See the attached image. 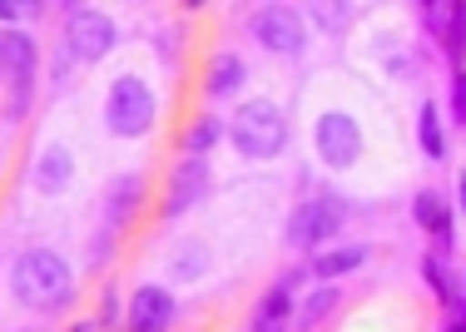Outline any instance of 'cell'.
<instances>
[{"label":"cell","instance_id":"cell-1","mask_svg":"<svg viewBox=\"0 0 466 332\" xmlns=\"http://www.w3.org/2000/svg\"><path fill=\"white\" fill-rule=\"evenodd\" d=\"M10 293H15L20 307L30 313H65L75 307V268L65 253L55 248H25L15 263H10Z\"/></svg>","mask_w":466,"mask_h":332},{"label":"cell","instance_id":"cell-2","mask_svg":"<svg viewBox=\"0 0 466 332\" xmlns=\"http://www.w3.org/2000/svg\"><path fill=\"white\" fill-rule=\"evenodd\" d=\"M228 144L253 164H268V159H283L288 144H293V125L273 99H243L233 109V125H228Z\"/></svg>","mask_w":466,"mask_h":332},{"label":"cell","instance_id":"cell-3","mask_svg":"<svg viewBox=\"0 0 466 332\" xmlns=\"http://www.w3.org/2000/svg\"><path fill=\"white\" fill-rule=\"evenodd\" d=\"M40 45L30 30H0V85H5V119L10 125H20V119L30 115V105H35V80H40Z\"/></svg>","mask_w":466,"mask_h":332},{"label":"cell","instance_id":"cell-4","mask_svg":"<svg viewBox=\"0 0 466 332\" xmlns=\"http://www.w3.org/2000/svg\"><path fill=\"white\" fill-rule=\"evenodd\" d=\"M154 119H159V95L149 90V80L135 75V70L115 75L109 90H105V129L109 135L135 144L154 129Z\"/></svg>","mask_w":466,"mask_h":332},{"label":"cell","instance_id":"cell-5","mask_svg":"<svg viewBox=\"0 0 466 332\" xmlns=\"http://www.w3.org/2000/svg\"><path fill=\"white\" fill-rule=\"evenodd\" d=\"M348 218H352V208L342 194H313L293 208V218H288V243H293L298 253H323V248H332V238L342 234Z\"/></svg>","mask_w":466,"mask_h":332},{"label":"cell","instance_id":"cell-6","mask_svg":"<svg viewBox=\"0 0 466 332\" xmlns=\"http://www.w3.org/2000/svg\"><path fill=\"white\" fill-rule=\"evenodd\" d=\"M60 20H65V40H60V45L70 50V60H80V65H99L109 50L119 45V25H115V20H109L99 5L65 0V5H60Z\"/></svg>","mask_w":466,"mask_h":332},{"label":"cell","instance_id":"cell-7","mask_svg":"<svg viewBox=\"0 0 466 332\" xmlns=\"http://www.w3.org/2000/svg\"><path fill=\"white\" fill-rule=\"evenodd\" d=\"M362 125L348 115V109H323V115L313 119V154L323 159V169L332 174H348L352 164L362 159Z\"/></svg>","mask_w":466,"mask_h":332},{"label":"cell","instance_id":"cell-8","mask_svg":"<svg viewBox=\"0 0 466 332\" xmlns=\"http://www.w3.org/2000/svg\"><path fill=\"white\" fill-rule=\"evenodd\" d=\"M248 30H253V40L268 55H279V60H293V55H303V45H308V20H303V10H293V5H258L248 20Z\"/></svg>","mask_w":466,"mask_h":332},{"label":"cell","instance_id":"cell-9","mask_svg":"<svg viewBox=\"0 0 466 332\" xmlns=\"http://www.w3.org/2000/svg\"><path fill=\"white\" fill-rule=\"evenodd\" d=\"M208 189H214V179H208V159H188V154H179V164L169 169V189H164L159 218L164 224H179L184 214H194V208L204 204Z\"/></svg>","mask_w":466,"mask_h":332},{"label":"cell","instance_id":"cell-10","mask_svg":"<svg viewBox=\"0 0 466 332\" xmlns=\"http://www.w3.org/2000/svg\"><path fill=\"white\" fill-rule=\"evenodd\" d=\"M179 317V297L164 283H139L125 307V332H169Z\"/></svg>","mask_w":466,"mask_h":332},{"label":"cell","instance_id":"cell-11","mask_svg":"<svg viewBox=\"0 0 466 332\" xmlns=\"http://www.w3.org/2000/svg\"><path fill=\"white\" fill-rule=\"evenodd\" d=\"M75 174H80L75 149H70V144H60V139H50L46 149L30 159V189L46 194V198H60V194L75 184Z\"/></svg>","mask_w":466,"mask_h":332},{"label":"cell","instance_id":"cell-12","mask_svg":"<svg viewBox=\"0 0 466 332\" xmlns=\"http://www.w3.org/2000/svg\"><path fill=\"white\" fill-rule=\"evenodd\" d=\"M412 224L427 234L431 243H437L441 253L451 248V234H457V208H451V198L441 194V189H417L412 194Z\"/></svg>","mask_w":466,"mask_h":332},{"label":"cell","instance_id":"cell-13","mask_svg":"<svg viewBox=\"0 0 466 332\" xmlns=\"http://www.w3.org/2000/svg\"><path fill=\"white\" fill-rule=\"evenodd\" d=\"M243 85H248L243 55L238 50H218L214 60H208V70H204V99L208 105H228V99L243 95Z\"/></svg>","mask_w":466,"mask_h":332},{"label":"cell","instance_id":"cell-14","mask_svg":"<svg viewBox=\"0 0 466 332\" xmlns=\"http://www.w3.org/2000/svg\"><path fill=\"white\" fill-rule=\"evenodd\" d=\"M139 208H144V174H119V179L105 189V228L125 234V228L139 218Z\"/></svg>","mask_w":466,"mask_h":332},{"label":"cell","instance_id":"cell-15","mask_svg":"<svg viewBox=\"0 0 466 332\" xmlns=\"http://www.w3.org/2000/svg\"><path fill=\"white\" fill-rule=\"evenodd\" d=\"M368 258H372L368 243H338V248H323V253L308 258V278L313 283H338V278H348V273L368 268Z\"/></svg>","mask_w":466,"mask_h":332},{"label":"cell","instance_id":"cell-16","mask_svg":"<svg viewBox=\"0 0 466 332\" xmlns=\"http://www.w3.org/2000/svg\"><path fill=\"white\" fill-rule=\"evenodd\" d=\"M338 303H342L338 283H313L303 297H298V313H293L298 332H318V327H323L332 313H338Z\"/></svg>","mask_w":466,"mask_h":332},{"label":"cell","instance_id":"cell-17","mask_svg":"<svg viewBox=\"0 0 466 332\" xmlns=\"http://www.w3.org/2000/svg\"><path fill=\"white\" fill-rule=\"evenodd\" d=\"M218 139H228V125L214 115V109H204V115H194V119L184 125L179 149L188 154V159H208V149H214Z\"/></svg>","mask_w":466,"mask_h":332},{"label":"cell","instance_id":"cell-18","mask_svg":"<svg viewBox=\"0 0 466 332\" xmlns=\"http://www.w3.org/2000/svg\"><path fill=\"white\" fill-rule=\"evenodd\" d=\"M417 149L427 154L431 164H441V159H447V125H441L437 99H427V105L417 109Z\"/></svg>","mask_w":466,"mask_h":332},{"label":"cell","instance_id":"cell-19","mask_svg":"<svg viewBox=\"0 0 466 332\" xmlns=\"http://www.w3.org/2000/svg\"><path fill=\"white\" fill-rule=\"evenodd\" d=\"M293 313H298V297L288 293V287H263V297H258V307H253V317L258 323H268V327H288L293 323Z\"/></svg>","mask_w":466,"mask_h":332},{"label":"cell","instance_id":"cell-20","mask_svg":"<svg viewBox=\"0 0 466 332\" xmlns=\"http://www.w3.org/2000/svg\"><path fill=\"white\" fill-rule=\"evenodd\" d=\"M421 278H427V287H431V297H437L441 307H457L461 297H457V283H451V273H447V253H427L421 258Z\"/></svg>","mask_w":466,"mask_h":332},{"label":"cell","instance_id":"cell-21","mask_svg":"<svg viewBox=\"0 0 466 332\" xmlns=\"http://www.w3.org/2000/svg\"><path fill=\"white\" fill-rule=\"evenodd\" d=\"M204 273H208V248H204V243H179V248H174V258H169V278L198 283Z\"/></svg>","mask_w":466,"mask_h":332},{"label":"cell","instance_id":"cell-22","mask_svg":"<svg viewBox=\"0 0 466 332\" xmlns=\"http://www.w3.org/2000/svg\"><path fill=\"white\" fill-rule=\"evenodd\" d=\"M441 50H447L451 70H466V0H451V25L441 35Z\"/></svg>","mask_w":466,"mask_h":332},{"label":"cell","instance_id":"cell-23","mask_svg":"<svg viewBox=\"0 0 466 332\" xmlns=\"http://www.w3.org/2000/svg\"><path fill=\"white\" fill-rule=\"evenodd\" d=\"M417 15H421V30L441 40V35H447V25H451V0H421Z\"/></svg>","mask_w":466,"mask_h":332},{"label":"cell","instance_id":"cell-24","mask_svg":"<svg viewBox=\"0 0 466 332\" xmlns=\"http://www.w3.org/2000/svg\"><path fill=\"white\" fill-rule=\"evenodd\" d=\"M119 323H125V303H119V287H115V283H105V287H99V317H95V327L115 332Z\"/></svg>","mask_w":466,"mask_h":332},{"label":"cell","instance_id":"cell-25","mask_svg":"<svg viewBox=\"0 0 466 332\" xmlns=\"http://www.w3.org/2000/svg\"><path fill=\"white\" fill-rule=\"evenodd\" d=\"M451 119L466 129V70H451Z\"/></svg>","mask_w":466,"mask_h":332},{"label":"cell","instance_id":"cell-26","mask_svg":"<svg viewBox=\"0 0 466 332\" xmlns=\"http://www.w3.org/2000/svg\"><path fill=\"white\" fill-rule=\"evenodd\" d=\"M457 208H461V218H466V169L457 174Z\"/></svg>","mask_w":466,"mask_h":332},{"label":"cell","instance_id":"cell-27","mask_svg":"<svg viewBox=\"0 0 466 332\" xmlns=\"http://www.w3.org/2000/svg\"><path fill=\"white\" fill-rule=\"evenodd\" d=\"M243 332H283V327H268V323H258V317H248V327Z\"/></svg>","mask_w":466,"mask_h":332},{"label":"cell","instance_id":"cell-28","mask_svg":"<svg viewBox=\"0 0 466 332\" xmlns=\"http://www.w3.org/2000/svg\"><path fill=\"white\" fill-rule=\"evenodd\" d=\"M65 332H95V323H75V327H65Z\"/></svg>","mask_w":466,"mask_h":332},{"label":"cell","instance_id":"cell-29","mask_svg":"<svg viewBox=\"0 0 466 332\" xmlns=\"http://www.w3.org/2000/svg\"><path fill=\"white\" fill-rule=\"evenodd\" d=\"M451 332H466V313L457 317V323H451Z\"/></svg>","mask_w":466,"mask_h":332},{"label":"cell","instance_id":"cell-30","mask_svg":"<svg viewBox=\"0 0 466 332\" xmlns=\"http://www.w3.org/2000/svg\"><path fill=\"white\" fill-rule=\"evenodd\" d=\"M0 169H5V159H0Z\"/></svg>","mask_w":466,"mask_h":332},{"label":"cell","instance_id":"cell-31","mask_svg":"<svg viewBox=\"0 0 466 332\" xmlns=\"http://www.w3.org/2000/svg\"><path fill=\"white\" fill-rule=\"evenodd\" d=\"M447 332H451V327H447Z\"/></svg>","mask_w":466,"mask_h":332}]
</instances>
